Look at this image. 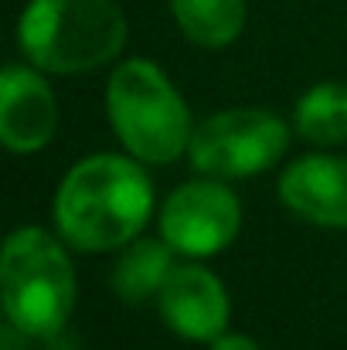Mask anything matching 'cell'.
Wrapping results in <instances>:
<instances>
[{
  "label": "cell",
  "instance_id": "cell-1",
  "mask_svg": "<svg viewBox=\"0 0 347 350\" xmlns=\"http://www.w3.org/2000/svg\"><path fill=\"white\" fill-rule=\"evenodd\" d=\"M153 208L146 174L123 157H89L68 170L55 198L62 234L86 252L133 241Z\"/></svg>",
  "mask_w": 347,
  "mask_h": 350
},
{
  "label": "cell",
  "instance_id": "cell-2",
  "mask_svg": "<svg viewBox=\"0 0 347 350\" xmlns=\"http://www.w3.org/2000/svg\"><path fill=\"white\" fill-rule=\"evenodd\" d=\"M17 41L27 62L44 72H92L119 55L126 17L113 0H31Z\"/></svg>",
  "mask_w": 347,
  "mask_h": 350
},
{
  "label": "cell",
  "instance_id": "cell-3",
  "mask_svg": "<svg viewBox=\"0 0 347 350\" xmlns=\"http://www.w3.org/2000/svg\"><path fill=\"white\" fill-rule=\"evenodd\" d=\"M3 310L24 337H55L75 306V272L62 245L41 228H17L3 248Z\"/></svg>",
  "mask_w": 347,
  "mask_h": 350
},
{
  "label": "cell",
  "instance_id": "cell-4",
  "mask_svg": "<svg viewBox=\"0 0 347 350\" xmlns=\"http://www.w3.org/2000/svg\"><path fill=\"white\" fill-rule=\"evenodd\" d=\"M106 106L129 153L167 163L191 146V116L177 89L153 62L133 58L119 65L106 89Z\"/></svg>",
  "mask_w": 347,
  "mask_h": 350
},
{
  "label": "cell",
  "instance_id": "cell-5",
  "mask_svg": "<svg viewBox=\"0 0 347 350\" xmlns=\"http://www.w3.org/2000/svg\"><path fill=\"white\" fill-rule=\"evenodd\" d=\"M290 143L286 122L266 109H229L191 136V163L211 177H248L272 167Z\"/></svg>",
  "mask_w": 347,
  "mask_h": 350
},
{
  "label": "cell",
  "instance_id": "cell-6",
  "mask_svg": "<svg viewBox=\"0 0 347 350\" xmlns=\"http://www.w3.org/2000/svg\"><path fill=\"white\" fill-rule=\"evenodd\" d=\"M242 225V208L238 198L225 184L215 180H194L177 187L160 215V232L164 241L181 252V255H215Z\"/></svg>",
  "mask_w": 347,
  "mask_h": 350
},
{
  "label": "cell",
  "instance_id": "cell-7",
  "mask_svg": "<svg viewBox=\"0 0 347 350\" xmlns=\"http://www.w3.org/2000/svg\"><path fill=\"white\" fill-rule=\"evenodd\" d=\"M160 313L188 340H218L229 323V296L208 269L177 265L160 289Z\"/></svg>",
  "mask_w": 347,
  "mask_h": 350
},
{
  "label": "cell",
  "instance_id": "cell-8",
  "mask_svg": "<svg viewBox=\"0 0 347 350\" xmlns=\"http://www.w3.org/2000/svg\"><path fill=\"white\" fill-rule=\"evenodd\" d=\"M58 126V106L44 79L10 65L0 82V136L14 153L41 150Z\"/></svg>",
  "mask_w": 347,
  "mask_h": 350
},
{
  "label": "cell",
  "instance_id": "cell-9",
  "mask_svg": "<svg viewBox=\"0 0 347 350\" xmlns=\"http://www.w3.org/2000/svg\"><path fill=\"white\" fill-rule=\"evenodd\" d=\"M283 204L313 221L347 228V160L341 157H303L279 180Z\"/></svg>",
  "mask_w": 347,
  "mask_h": 350
},
{
  "label": "cell",
  "instance_id": "cell-10",
  "mask_svg": "<svg viewBox=\"0 0 347 350\" xmlns=\"http://www.w3.org/2000/svg\"><path fill=\"white\" fill-rule=\"evenodd\" d=\"M170 245L167 241H153V238H140L133 241L119 265L113 272V286L119 299L126 303H146L150 296H160L164 282L174 272V258H170Z\"/></svg>",
  "mask_w": 347,
  "mask_h": 350
},
{
  "label": "cell",
  "instance_id": "cell-11",
  "mask_svg": "<svg viewBox=\"0 0 347 350\" xmlns=\"http://www.w3.org/2000/svg\"><path fill=\"white\" fill-rule=\"evenodd\" d=\"M181 31L201 48H225L245 24V0H170Z\"/></svg>",
  "mask_w": 347,
  "mask_h": 350
},
{
  "label": "cell",
  "instance_id": "cell-12",
  "mask_svg": "<svg viewBox=\"0 0 347 350\" xmlns=\"http://www.w3.org/2000/svg\"><path fill=\"white\" fill-rule=\"evenodd\" d=\"M296 129L313 143L347 139V85L324 82L313 85L296 106Z\"/></svg>",
  "mask_w": 347,
  "mask_h": 350
},
{
  "label": "cell",
  "instance_id": "cell-13",
  "mask_svg": "<svg viewBox=\"0 0 347 350\" xmlns=\"http://www.w3.org/2000/svg\"><path fill=\"white\" fill-rule=\"evenodd\" d=\"M211 350H259L255 340H248V337H218V340H211Z\"/></svg>",
  "mask_w": 347,
  "mask_h": 350
},
{
  "label": "cell",
  "instance_id": "cell-14",
  "mask_svg": "<svg viewBox=\"0 0 347 350\" xmlns=\"http://www.w3.org/2000/svg\"><path fill=\"white\" fill-rule=\"evenodd\" d=\"M21 337H24V334H21L14 323H7V327H3V334H0V340H3L0 350H21Z\"/></svg>",
  "mask_w": 347,
  "mask_h": 350
}]
</instances>
